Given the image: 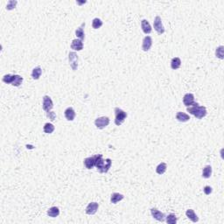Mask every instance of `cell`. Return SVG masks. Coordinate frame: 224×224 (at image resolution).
I'll return each instance as SVG.
<instances>
[{
	"mask_svg": "<svg viewBox=\"0 0 224 224\" xmlns=\"http://www.w3.org/2000/svg\"><path fill=\"white\" fill-rule=\"evenodd\" d=\"M95 167L97 168V171L102 173H105L107 172L110 166L112 161L110 159H102V154H96L95 155Z\"/></svg>",
	"mask_w": 224,
	"mask_h": 224,
	"instance_id": "obj_1",
	"label": "cell"
},
{
	"mask_svg": "<svg viewBox=\"0 0 224 224\" xmlns=\"http://www.w3.org/2000/svg\"><path fill=\"white\" fill-rule=\"evenodd\" d=\"M187 111L195 116L197 119H201L207 115V109L204 106H200L198 102H194L190 107H187Z\"/></svg>",
	"mask_w": 224,
	"mask_h": 224,
	"instance_id": "obj_2",
	"label": "cell"
},
{
	"mask_svg": "<svg viewBox=\"0 0 224 224\" xmlns=\"http://www.w3.org/2000/svg\"><path fill=\"white\" fill-rule=\"evenodd\" d=\"M114 111H115V124L117 126H120L125 121L127 117V113L118 107L115 108Z\"/></svg>",
	"mask_w": 224,
	"mask_h": 224,
	"instance_id": "obj_3",
	"label": "cell"
},
{
	"mask_svg": "<svg viewBox=\"0 0 224 224\" xmlns=\"http://www.w3.org/2000/svg\"><path fill=\"white\" fill-rule=\"evenodd\" d=\"M109 124V118L108 116H101L95 120V125L97 129H104Z\"/></svg>",
	"mask_w": 224,
	"mask_h": 224,
	"instance_id": "obj_4",
	"label": "cell"
},
{
	"mask_svg": "<svg viewBox=\"0 0 224 224\" xmlns=\"http://www.w3.org/2000/svg\"><path fill=\"white\" fill-rule=\"evenodd\" d=\"M42 108L46 113L51 111V109L54 108V102L50 96L44 95L43 96V102H42Z\"/></svg>",
	"mask_w": 224,
	"mask_h": 224,
	"instance_id": "obj_5",
	"label": "cell"
},
{
	"mask_svg": "<svg viewBox=\"0 0 224 224\" xmlns=\"http://www.w3.org/2000/svg\"><path fill=\"white\" fill-rule=\"evenodd\" d=\"M153 26H154L155 31L157 32L159 34H163L165 32V28L162 24L161 18L159 16H156L153 21Z\"/></svg>",
	"mask_w": 224,
	"mask_h": 224,
	"instance_id": "obj_6",
	"label": "cell"
},
{
	"mask_svg": "<svg viewBox=\"0 0 224 224\" xmlns=\"http://www.w3.org/2000/svg\"><path fill=\"white\" fill-rule=\"evenodd\" d=\"M69 61L72 69L75 71L78 68V55L75 52H70L69 54Z\"/></svg>",
	"mask_w": 224,
	"mask_h": 224,
	"instance_id": "obj_7",
	"label": "cell"
},
{
	"mask_svg": "<svg viewBox=\"0 0 224 224\" xmlns=\"http://www.w3.org/2000/svg\"><path fill=\"white\" fill-rule=\"evenodd\" d=\"M98 208H99V205H98V203L97 202H90L89 205H88V207L86 208V214L87 215H95V213H96V211L98 210Z\"/></svg>",
	"mask_w": 224,
	"mask_h": 224,
	"instance_id": "obj_8",
	"label": "cell"
},
{
	"mask_svg": "<svg viewBox=\"0 0 224 224\" xmlns=\"http://www.w3.org/2000/svg\"><path fill=\"white\" fill-rule=\"evenodd\" d=\"M151 214H152V217L156 219L157 221H159V222H164L165 221V214L162 213V212H160L159 210H158L157 209H151Z\"/></svg>",
	"mask_w": 224,
	"mask_h": 224,
	"instance_id": "obj_9",
	"label": "cell"
},
{
	"mask_svg": "<svg viewBox=\"0 0 224 224\" xmlns=\"http://www.w3.org/2000/svg\"><path fill=\"white\" fill-rule=\"evenodd\" d=\"M152 46V39L151 36H145L143 39V44H142V49L145 52H148L151 47Z\"/></svg>",
	"mask_w": 224,
	"mask_h": 224,
	"instance_id": "obj_10",
	"label": "cell"
},
{
	"mask_svg": "<svg viewBox=\"0 0 224 224\" xmlns=\"http://www.w3.org/2000/svg\"><path fill=\"white\" fill-rule=\"evenodd\" d=\"M183 102L186 107H190L191 105H193L194 102V95L191 93H187L183 97Z\"/></svg>",
	"mask_w": 224,
	"mask_h": 224,
	"instance_id": "obj_11",
	"label": "cell"
},
{
	"mask_svg": "<svg viewBox=\"0 0 224 224\" xmlns=\"http://www.w3.org/2000/svg\"><path fill=\"white\" fill-rule=\"evenodd\" d=\"M71 48L75 51H81L83 49V42L81 39H74L71 43Z\"/></svg>",
	"mask_w": 224,
	"mask_h": 224,
	"instance_id": "obj_12",
	"label": "cell"
},
{
	"mask_svg": "<svg viewBox=\"0 0 224 224\" xmlns=\"http://www.w3.org/2000/svg\"><path fill=\"white\" fill-rule=\"evenodd\" d=\"M95 155L93 157H89L84 159V165L87 169H92L94 166H95Z\"/></svg>",
	"mask_w": 224,
	"mask_h": 224,
	"instance_id": "obj_13",
	"label": "cell"
},
{
	"mask_svg": "<svg viewBox=\"0 0 224 224\" xmlns=\"http://www.w3.org/2000/svg\"><path fill=\"white\" fill-rule=\"evenodd\" d=\"M65 117L68 121H73L75 117V111L74 110V109L71 108V107H69L68 109H66L65 112Z\"/></svg>",
	"mask_w": 224,
	"mask_h": 224,
	"instance_id": "obj_14",
	"label": "cell"
},
{
	"mask_svg": "<svg viewBox=\"0 0 224 224\" xmlns=\"http://www.w3.org/2000/svg\"><path fill=\"white\" fill-rule=\"evenodd\" d=\"M141 28L145 34H149L152 32V26L146 19H143L141 21Z\"/></svg>",
	"mask_w": 224,
	"mask_h": 224,
	"instance_id": "obj_15",
	"label": "cell"
},
{
	"mask_svg": "<svg viewBox=\"0 0 224 224\" xmlns=\"http://www.w3.org/2000/svg\"><path fill=\"white\" fill-rule=\"evenodd\" d=\"M186 217H187L189 220H191L193 222H199V217H198V216L194 213V211H193V209H188V210H186Z\"/></svg>",
	"mask_w": 224,
	"mask_h": 224,
	"instance_id": "obj_16",
	"label": "cell"
},
{
	"mask_svg": "<svg viewBox=\"0 0 224 224\" xmlns=\"http://www.w3.org/2000/svg\"><path fill=\"white\" fill-rule=\"evenodd\" d=\"M84 26H85V22H83L82 24V25L79 26L77 29L75 30V35L81 40H83L85 39V33H84V31H83V27Z\"/></svg>",
	"mask_w": 224,
	"mask_h": 224,
	"instance_id": "obj_17",
	"label": "cell"
},
{
	"mask_svg": "<svg viewBox=\"0 0 224 224\" xmlns=\"http://www.w3.org/2000/svg\"><path fill=\"white\" fill-rule=\"evenodd\" d=\"M124 196L123 194L119 193H113L111 194V197H110V201L112 204H116L117 202L121 201L122 200H124Z\"/></svg>",
	"mask_w": 224,
	"mask_h": 224,
	"instance_id": "obj_18",
	"label": "cell"
},
{
	"mask_svg": "<svg viewBox=\"0 0 224 224\" xmlns=\"http://www.w3.org/2000/svg\"><path fill=\"white\" fill-rule=\"evenodd\" d=\"M176 119L178 120L179 122H181V123H185L190 120V116L189 115L186 114L184 112H178L176 114Z\"/></svg>",
	"mask_w": 224,
	"mask_h": 224,
	"instance_id": "obj_19",
	"label": "cell"
},
{
	"mask_svg": "<svg viewBox=\"0 0 224 224\" xmlns=\"http://www.w3.org/2000/svg\"><path fill=\"white\" fill-rule=\"evenodd\" d=\"M181 66V61L179 57H174L172 58V62H171V68L172 69L176 70L179 69Z\"/></svg>",
	"mask_w": 224,
	"mask_h": 224,
	"instance_id": "obj_20",
	"label": "cell"
},
{
	"mask_svg": "<svg viewBox=\"0 0 224 224\" xmlns=\"http://www.w3.org/2000/svg\"><path fill=\"white\" fill-rule=\"evenodd\" d=\"M47 215L50 217H57L60 215V209L57 207H52L47 210Z\"/></svg>",
	"mask_w": 224,
	"mask_h": 224,
	"instance_id": "obj_21",
	"label": "cell"
},
{
	"mask_svg": "<svg viewBox=\"0 0 224 224\" xmlns=\"http://www.w3.org/2000/svg\"><path fill=\"white\" fill-rule=\"evenodd\" d=\"M212 175V166L211 165H207L203 168L202 171V177L205 179H209Z\"/></svg>",
	"mask_w": 224,
	"mask_h": 224,
	"instance_id": "obj_22",
	"label": "cell"
},
{
	"mask_svg": "<svg viewBox=\"0 0 224 224\" xmlns=\"http://www.w3.org/2000/svg\"><path fill=\"white\" fill-rule=\"evenodd\" d=\"M22 82H23V77H21L18 75H13V81L12 82V85L14 86V87H18L22 84Z\"/></svg>",
	"mask_w": 224,
	"mask_h": 224,
	"instance_id": "obj_23",
	"label": "cell"
},
{
	"mask_svg": "<svg viewBox=\"0 0 224 224\" xmlns=\"http://www.w3.org/2000/svg\"><path fill=\"white\" fill-rule=\"evenodd\" d=\"M166 169H167L166 164H165V163H160V164L157 166V168H156V172H157L158 174H159V175H162V174H164V173L165 172Z\"/></svg>",
	"mask_w": 224,
	"mask_h": 224,
	"instance_id": "obj_24",
	"label": "cell"
},
{
	"mask_svg": "<svg viewBox=\"0 0 224 224\" xmlns=\"http://www.w3.org/2000/svg\"><path fill=\"white\" fill-rule=\"evenodd\" d=\"M41 74H42V70H41V69L39 67L34 68L32 69V79H34V80H38L40 77Z\"/></svg>",
	"mask_w": 224,
	"mask_h": 224,
	"instance_id": "obj_25",
	"label": "cell"
},
{
	"mask_svg": "<svg viewBox=\"0 0 224 224\" xmlns=\"http://www.w3.org/2000/svg\"><path fill=\"white\" fill-rule=\"evenodd\" d=\"M54 129H55V127H54V124H50V123H46V124L44 125V128H43L44 132L46 133V134H51V133H53L54 131Z\"/></svg>",
	"mask_w": 224,
	"mask_h": 224,
	"instance_id": "obj_26",
	"label": "cell"
},
{
	"mask_svg": "<svg viewBox=\"0 0 224 224\" xmlns=\"http://www.w3.org/2000/svg\"><path fill=\"white\" fill-rule=\"evenodd\" d=\"M165 221L168 224H176L177 222V217L174 214H169L165 217Z\"/></svg>",
	"mask_w": 224,
	"mask_h": 224,
	"instance_id": "obj_27",
	"label": "cell"
},
{
	"mask_svg": "<svg viewBox=\"0 0 224 224\" xmlns=\"http://www.w3.org/2000/svg\"><path fill=\"white\" fill-rule=\"evenodd\" d=\"M216 55L217 58L221 59V60H223L224 59V46H218L216 50Z\"/></svg>",
	"mask_w": 224,
	"mask_h": 224,
	"instance_id": "obj_28",
	"label": "cell"
},
{
	"mask_svg": "<svg viewBox=\"0 0 224 224\" xmlns=\"http://www.w3.org/2000/svg\"><path fill=\"white\" fill-rule=\"evenodd\" d=\"M102 25V21L101 20L100 18H94V19H93L92 26L94 29H99Z\"/></svg>",
	"mask_w": 224,
	"mask_h": 224,
	"instance_id": "obj_29",
	"label": "cell"
},
{
	"mask_svg": "<svg viewBox=\"0 0 224 224\" xmlns=\"http://www.w3.org/2000/svg\"><path fill=\"white\" fill-rule=\"evenodd\" d=\"M13 75H10V74L5 75L3 77V82H5V83H7V84H12V81H13Z\"/></svg>",
	"mask_w": 224,
	"mask_h": 224,
	"instance_id": "obj_30",
	"label": "cell"
},
{
	"mask_svg": "<svg viewBox=\"0 0 224 224\" xmlns=\"http://www.w3.org/2000/svg\"><path fill=\"white\" fill-rule=\"evenodd\" d=\"M17 4H18V2H17V1H13V0L9 1V2H8L7 5H6V10H8V11H11V10L14 9V8L16 7V5H17Z\"/></svg>",
	"mask_w": 224,
	"mask_h": 224,
	"instance_id": "obj_31",
	"label": "cell"
},
{
	"mask_svg": "<svg viewBox=\"0 0 224 224\" xmlns=\"http://www.w3.org/2000/svg\"><path fill=\"white\" fill-rule=\"evenodd\" d=\"M212 191H213V189H212V187L209 186H206L203 188V192L205 193L206 195H209L210 193H212Z\"/></svg>",
	"mask_w": 224,
	"mask_h": 224,
	"instance_id": "obj_32",
	"label": "cell"
},
{
	"mask_svg": "<svg viewBox=\"0 0 224 224\" xmlns=\"http://www.w3.org/2000/svg\"><path fill=\"white\" fill-rule=\"evenodd\" d=\"M46 116H47V117H48L51 121L55 120V117H56V115H55V113H54V111H49V112H47V113H46Z\"/></svg>",
	"mask_w": 224,
	"mask_h": 224,
	"instance_id": "obj_33",
	"label": "cell"
},
{
	"mask_svg": "<svg viewBox=\"0 0 224 224\" xmlns=\"http://www.w3.org/2000/svg\"><path fill=\"white\" fill-rule=\"evenodd\" d=\"M76 3H77V4H79V5H82V4H85L86 1H83V2H79V1H77Z\"/></svg>",
	"mask_w": 224,
	"mask_h": 224,
	"instance_id": "obj_34",
	"label": "cell"
}]
</instances>
